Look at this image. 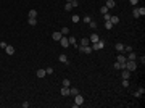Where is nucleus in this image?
Returning <instances> with one entry per match:
<instances>
[{
  "label": "nucleus",
  "instance_id": "1",
  "mask_svg": "<svg viewBox=\"0 0 145 108\" xmlns=\"http://www.w3.org/2000/svg\"><path fill=\"white\" fill-rule=\"evenodd\" d=\"M124 68L132 73V71H136V69H137V63L134 61V60H127L126 63H124Z\"/></svg>",
  "mask_w": 145,
  "mask_h": 108
},
{
  "label": "nucleus",
  "instance_id": "2",
  "mask_svg": "<svg viewBox=\"0 0 145 108\" xmlns=\"http://www.w3.org/2000/svg\"><path fill=\"white\" fill-rule=\"evenodd\" d=\"M82 103H84V97H82L81 94H76V95H74V103H72V107L77 108V107H81Z\"/></svg>",
  "mask_w": 145,
  "mask_h": 108
},
{
  "label": "nucleus",
  "instance_id": "3",
  "mask_svg": "<svg viewBox=\"0 0 145 108\" xmlns=\"http://www.w3.org/2000/svg\"><path fill=\"white\" fill-rule=\"evenodd\" d=\"M81 53H92L94 50H92V47L90 45H79V48H77Z\"/></svg>",
  "mask_w": 145,
  "mask_h": 108
},
{
  "label": "nucleus",
  "instance_id": "4",
  "mask_svg": "<svg viewBox=\"0 0 145 108\" xmlns=\"http://www.w3.org/2000/svg\"><path fill=\"white\" fill-rule=\"evenodd\" d=\"M103 47H105V40H102V39H100L98 42L92 44V50H102Z\"/></svg>",
  "mask_w": 145,
  "mask_h": 108
},
{
  "label": "nucleus",
  "instance_id": "5",
  "mask_svg": "<svg viewBox=\"0 0 145 108\" xmlns=\"http://www.w3.org/2000/svg\"><path fill=\"white\" fill-rule=\"evenodd\" d=\"M121 78H123V79H129V78H131V71L126 69V68L121 69Z\"/></svg>",
  "mask_w": 145,
  "mask_h": 108
},
{
  "label": "nucleus",
  "instance_id": "6",
  "mask_svg": "<svg viewBox=\"0 0 145 108\" xmlns=\"http://www.w3.org/2000/svg\"><path fill=\"white\" fill-rule=\"evenodd\" d=\"M60 44H61V47H64V48H66V47H69V40H68V37L63 36L61 39H60Z\"/></svg>",
  "mask_w": 145,
  "mask_h": 108
},
{
  "label": "nucleus",
  "instance_id": "7",
  "mask_svg": "<svg viewBox=\"0 0 145 108\" xmlns=\"http://www.w3.org/2000/svg\"><path fill=\"white\" fill-rule=\"evenodd\" d=\"M89 40H90V44H95V42H98L100 40V37H98V34H90V37H89Z\"/></svg>",
  "mask_w": 145,
  "mask_h": 108
},
{
  "label": "nucleus",
  "instance_id": "8",
  "mask_svg": "<svg viewBox=\"0 0 145 108\" xmlns=\"http://www.w3.org/2000/svg\"><path fill=\"white\" fill-rule=\"evenodd\" d=\"M116 61H119V63H123V65H124V63L127 61L126 55H124V53H119V55H118V58H116Z\"/></svg>",
  "mask_w": 145,
  "mask_h": 108
},
{
  "label": "nucleus",
  "instance_id": "9",
  "mask_svg": "<svg viewBox=\"0 0 145 108\" xmlns=\"http://www.w3.org/2000/svg\"><path fill=\"white\" fill-rule=\"evenodd\" d=\"M61 37H63V34H61L60 31H56V32L52 34V39H53V40H58V42H60V39H61Z\"/></svg>",
  "mask_w": 145,
  "mask_h": 108
},
{
  "label": "nucleus",
  "instance_id": "10",
  "mask_svg": "<svg viewBox=\"0 0 145 108\" xmlns=\"http://www.w3.org/2000/svg\"><path fill=\"white\" fill-rule=\"evenodd\" d=\"M60 94L63 95V97H69V87H61V90H60Z\"/></svg>",
  "mask_w": 145,
  "mask_h": 108
},
{
  "label": "nucleus",
  "instance_id": "11",
  "mask_svg": "<svg viewBox=\"0 0 145 108\" xmlns=\"http://www.w3.org/2000/svg\"><path fill=\"white\" fill-rule=\"evenodd\" d=\"M105 5H107V8H115V7H116V2H115V0H107V3H105Z\"/></svg>",
  "mask_w": 145,
  "mask_h": 108
},
{
  "label": "nucleus",
  "instance_id": "12",
  "mask_svg": "<svg viewBox=\"0 0 145 108\" xmlns=\"http://www.w3.org/2000/svg\"><path fill=\"white\" fill-rule=\"evenodd\" d=\"M5 53H7V55H13V53H15V48H13L11 45H7V48H5Z\"/></svg>",
  "mask_w": 145,
  "mask_h": 108
},
{
  "label": "nucleus",
  "instance_id": "13",
  "mask_svg": "<svg viewBox=\"0 0 145 108\" xmlns=\"http://www.w3.org/2000/svg\"><path fill=\"white\" fill-rule=\"evenodd\" d=\"M144 92H145V89H144V87H140L139 90L134 92V97H142V95H144Z\"/></svg>",
  "mask_w": 145,
  "mask_h": 108
},
{
  "label": "nucleus",
  "instance_id": "14",
  "mask_svg": "<svg viewBox=\"0 0 145 108\" xmlns=\"http://www.w3.org/2000/svg\"><path fill=\"white\" fill-rule=\"evenodd\" d=\"M115 69H116V71H121V69H124V65L119 63V61H115Z\"/></svg>",
  "mask_w": 145,
  "mask_h": 108
},
{
  "label": "nucleus",
  "instance_id": "15",
  "mask_svg": "<svg viewBox=\"0 0 145 108\" xmlns=\"http://www.w3.org/2000/svg\"><path fill=\"white\" fill-rule=\"evenodd\" d=\"M37 78H45L47 76V73H45V69H37Z\"/></svg>",
  "mask_w": 145,
  "mask_h": 108
},
{
  "label": "nucleus",
  "instance_id": "16",
  "mask_svg": "<svg viewBox=\"0 0 145 108\" xmlns=\"http://www.w3.org/2000/svg\"><path fill=\"white\" fill-rule=\"evenodd\" d=\"M58 60H60V61H61V63H64V65H68V56H66V55H60V56H58Z\"/></svg>",
  "mask_w": 145,
  "mask_h": 108
},
{
  "label": "nucleus",
  "instance_id": "17",
  "mask_svg": "<svg viewBox=\"0 0 145 108\" xmlns=\"http://www.w3.org/2000/svg\"><path fill=\"white\" fill-rule=\"evenodd\" d=\"M127 60H134V61H136V58H137V55L134 53V52H129V53H127V56H126Z\"/></svg>",
  "mask_w": 145,
  "mask_h": 108
},
{
  "label": "nucleus",
  "instance_id": "18",
  "mask_svg": "<svg viewBox=\"0 0 145 108\" xmlns=\"http://www.w3.org/2000/svg\"><path fill=\"white\" fill-rule=\"evenodd\" d=\"M110 21L113 23V26H116V24H118V23H119V18H118V16H116V15H115V16H111V18H110Z\"/></svg>",
  "mask_w": 145,
  "mask_h": 108
},
{
  "label": "nucleus",
  "instance_id": "19",
  "mask_svg": "<svg viewBox=\"0 0 145 108\" xmlns=\"http://www.w3.org/2000/svg\"><path fill=\"white\" fill-rule=\"evenodd\" d=\"M76 94H79V90H77V87H69V95H76Z\"/></svg>",
  "mask_w": 145,
  "mask_h": 108
},
{
  "label": "nucleus",
  "instance_id": "20",
  "mask_svg": "<svg viewBox=\"0 0 145 108\" xmlns=\"http://www.w3.org/2000/svg\"><path fill=\"white\" fill-rule=\"evenodd\" d=\"M68 40H69V45H76L77 47V40H76V37H68Z\"/></svg>",
  "mask_w": 145,
  "mask_h": 108
},
{
  "label": "nucleus",
  "instance_id": "21",
  "mask_svg": "<svg viewBox=\"0 0 145 108\" xmlns=\"http://www.w3.org/2000/svg\"><path fill=\"white\" fill-rule=\"evenodd\" d=\"M81 45H90V40H89V37H84V39H81Z\"/></svg>",
  "mask_w": 145,
  "mask_h": 108
},
{
  "label": "nucleus",
  "instance_id": "22",
  "mask_svg": "<svg viewBox=\"0 0 145 108\" xmlns=\"http://www.w3.org/2000/svg\"><path fill=\"white\" fill-rule=\"evenodd\" d=\"M29 18H37V10H29Z\"/></svg>",
  "mask_w": 145,
  "mask_h": 108
},
{
  "label": "nucleus",
  "instance_id": "23",
  "mask_svg": "<svg viewBox=\"0 0 145 108\" xmlns=\"http://www.w3.org/2000/svg\"><path fill=\"white\" fill-rule=\"evenodd\" d=\"M64 10H66V11H71V10H72L71 2H66V3H64Z\"/></svg>",
  "mask_w": 145,
  "mask_h": 108
},
{
  "label": "nucleus",
  "instance_id": "24",
  "mask_svg": "<svg viewBox=\"0 0 145 108\" xmlns=\"http://www.w3.org/2000/svg\"><path fill=\"white\" fill-rule=\"evenodd\" d=\"M116 50H118V52H123V50H124V44L118 42V44H116Z\"/></svg>",
  "mask_w": 145,
  "mask_h": 108
},
{
  "label": "nucleus",
  "instance_id": "25",
  "mask_svg": "<svg viewBox=\"0 0 145 108\" xmlns=\"http://www.w3.org/2000/svg\"><path fill=\"white\" fill-rule=\"evenodd\" d=\"M129 52H132V47H131V45H124V50H123V53H129Z\"/></svg>",
  "mask_w": 145,
  "mask_h": 108
},
{
  "label": "nucleus",
  "instance_id": "26",
  "mask_svg": "<svg viewBox=\"0 0 145 108\" xmlns=\"http://www.w3.org/2000/svg\"><path fill=\"white\" fill-rule=\"evenodd\" d=\"M132 16H134V18H139V16H140V15H139V8H137V7L132 10Z\"/></svg>",
  "mask_w": 145,
  "mask_h": 108
},
{
  "label": "nucleus",
  "instance_id": "27",
  "mask_svg": "<svg viewBox=\"0 0 145 108\" xmlns=\"http://www.w3.org/2000/svg\"><path fill=\"white\" fill-rule=\"evenodd\" d=\"M111 27H113V23H111V21H105V29H111Z\"/></svg>",
  "mask_w": 145,
  "mask_h": 108
},
{
  "label": "nucleus",
  "instance_id": "28",
  "mask_svg": "<svg viewBox=\"0 0 145 108\" xmlns=\"http://www.w3.org/2000/svg\"><path fill=\"white\" fill-rule=\"evenodd\" d=\"M60 32H61V34H63V36H68V34H69V29H68V27L64 26L63 29H61V31H60Z\"/></svg>",
  "mask_w": 145,
  "mask_h": 108
},
{
  "label": "nucleus",
  "instance_id": "29",
  "mask_svg": "<svg viewBox=\"0 0 145 108\" xmlns=\"http://www.w3.org/2000/svg\"><path fill=\"white\" fill-rule=\"evenodd\" d=\"M29 24H31V26H36L37 24V18H29Z\"/></svg>",
  "mask_w": 145,
  "mask_h": 108
},
{
  "label": "nucleus",
  "instance_id": "30",
  "mask_svg": "<svg viewBox=\"0 0 145 108\" xmlns=\"http://www.w3.org/2000/svg\"><path fill=\"white\" fill-rule=\"evenodd\" d=\"M123 87H124V89L129 87V79H123Z\"/></svg>",
  "mask_w": 145,
  "mask_h": 108
},
{
  "label": "nucleus",
  "instance_id": "31",
  "mask_svg": "<svg viewBox=\"0 0 145 108\" xmlns=\"http://www.w3.org/2000/svg\"><path fill=\"white\" fill-rule=\"evenodd\" d=\"M100 13H103V15H105V13H108V8H107V5H103V7L100 8Z\"/></svg>",
  "mask_w": 145,
  "mask_h": 108
},
{
  "label": "nucleus",
  "instance_id": "32",
  "mask_svg": "<svg viewBox=\"0 0 145 108\" xmlns=\"http://www.w3.org/2000/svg\"><path fill=\"white\" fill-rule=\"evenodd\" d=\"M71 21H72V23H79V16H77V15H72Z\"/></svg>",
  "mask_w": 145,
  "mask_h": 108
},
{
  "label": "nucleus",
  "instance_id": "33",
  "mask_svg": "<svg viewBox=\"0 0 145 108\" xmlns=\"http://www.w3.org/2000/svg\"><path fill=\"white\" fill-rule=\"evenodd\" d=\"M63 86H64V87H69V86H71L69 79H63Z\"/></svg>",
  "mask_w": 145,
  "mask_h": 108
},
{
  "label": "nucleus",
  "instance_id": "34",
  "mask_svg": "<svg viewBox=\"0 0 145 108\" xmlns=\"http://www.w3.org/2000/svg\"><path fill=\"white\" fill-rule=\"evenodd\" d=\"M90 21H92V18H90V16H84V23H85V24H89Z\"/></svg>",
  "mask_w": 145,
  "mask_h": 108
},
{
  "label": "nucleus",
  "instance_id": "35",
  "mask_svg": "<svg viewBox=\"0 0 145 108\" xmlns=\"http://www.w3.org/2000/svg\"><path fill=\"white\" fill-rule=\"evenodd\" d=\"M45 73H47V74H52V73H53V68H52V66L45 68Z\"/></svg>",
  "mask_w": 145,
  "mask_h": 108
},
{
  "label": "nucleus",
  "instance_id": "36",
  "mask_svg": "<svg viewBox=\"0 0 145 108\" xmlns=\"http://www.w3.org/2000/svg\"><path fill=\"white\" fill-rule=\"evenodd\" d=\"M7 42H3V40H2V42H0V48H3V50H5V48H7Z\"/></svg>",
  "mask_w": 145,
  "mask_h": 108
},
{
  "label": "nucleus",
  "instance_id": "37",
  "mask_svg": "<svg viewBox=\"0 0 145 108\" xmlns=\"http://www.w3.org/2000/svg\"><path fill=\"white\" fill-rule=\"evenodd\" d=\"M103 18H105V21H110V18H111V15H110V13H105V15H103Z\"/></svg>",
  "mask_w": 145,
  "mask_h": 108
},
{
  "label": "nucleus",
  "instance_id": "38",
  "mask_svg": "<svg viewBox=\"0 0 145 108\" xmlns=\"http://www.w3.org/2000/svg\"><path fill=\"white\" fill-rule=\"evenodd\" d=\"M89 24H90V27H92V29H95V27H97V23H95L94 19H92V21H90V23H89Z\"/></svg>",
  "mask_w": 145,
  "mask_h": 108
},
{
  "label": "nucleus",
  "instance_id": "39",
  "mask_svg": "<svg viewBox=\"0 0 145 108\" xmlns=\"http://www.w3.org/2000/svg\"><path fill=\"white\" fill-rule=\"evenodd\" d=\"M71 5H72V8H74V7H79V2H77V0H72Z\"/></svg>",
  "mask_w": 145,
  "mask_h": 108
},
{
  "label": "nucleus",
  "instance_id": "40",
  "mask_svg": "<svg viewBox=\"0 0 145 108\" xmlns=\"http://www.w3.org/2000/svg\"><path fill=\"white\" fill-rule=\"evenodd\" d=\"M21 107H23V108H29V103H27V102H24V103H21Z\"/></svg>",
  "mask_w": 145,
  "mask_h": 108
},
{
  "label": "nucleus",
  "instance_id": "41",
  "mask_svg": "<svg viewBox=\"0 0 145 108\" xmlns=\"http://www.w3.org/2000/svg\"><path fill=\"white\" fill-rule=\"evenodd\" d=\"M129 2H131V3H132V5H134V7H136L137 3H139V0H129Z\"/></svg>",
  "mask_w": 145,
  "mask_h": 108
},
{
  "label": "nucleus",
  "instance_id": "42",
  "mask_svg": "<svg viewBox=\"0 0 145 108\" xmlns=\"http://www.w3.org/2000/svg\"><path fill=\"white\" fill-rule=\"evenodd\" d=\"M64 2H72V0H64Z\"/></svg>",
  "mask_w": 145,
  "mask_h": 108
}]
</instances>
